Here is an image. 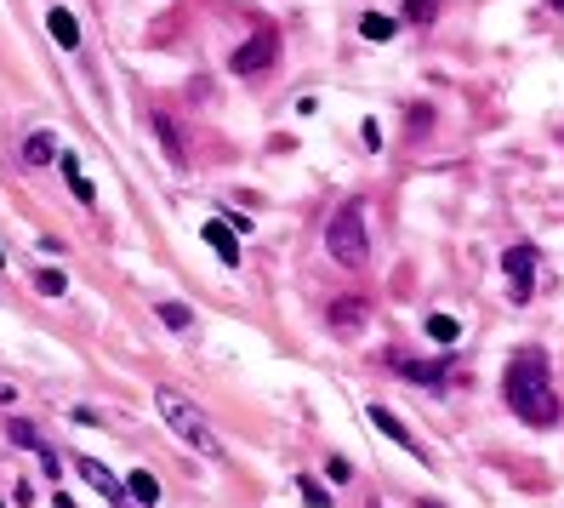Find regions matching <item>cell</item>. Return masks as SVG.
<instances>
[{"label": "cell", "mask_w": 564, "mask_h": 508, "mask_svg": "<svg viewBox=\"0 0 564 508\" xmlns=\"http://www.w3.org/2000/svg\"><path fill=\"white\" fill-rule=\"evenodd\" d=\"M160 320H166L171 331H194V314H188L183 303H160Z\"/></svg>", "instance_id": "e0dca14e"}, {"label": "cell", "mask_w": 564, "mask_h": 508, "mask_svg": "<svg viewBox=\"0 0 564 508\" xmlns=\"http://www.w3.org/2000/svg\"><path fill=\"white\" fill-rule=\"evenodd\" d=\"M269 64H274V29H257V35H251L240 52L228 57L234 74H257V69H269Z\"/></svg>", "instance_id": "277c9868"}, {"label": "cell", "mask_w": 564, "mask_h": 508, "mask_svg": "<svg viewBox=\"0 0 564 508\" xmlns=\"http://www.w3.org/2000/svg\"><path fill=\"white\" fill-rule=\"evenodd\" d=\"M23 160H29V166H46V160H57V137H52V132H35V137L23 143Z\"/></svg>", "instance_id": "5bb4252c"}, {"label": "cell", "mask_w": 564, "mask_h": 508, "mask_svg": "<svg viewBox=\"0 0 564 508\" xmlns=\"http://www.w3.org/2000/svg\"><path fill=\"white\" fill-rule=\"evenodd\" d=\"M57 166H63V177H69V189H74V200H98L91 194V177H86V166H81V155H57Z\"/></svg>", "instance_id": "4fadbf2b"}, {"label": "cell", "mask_w": 564, "mask_h": 508, "mask_svg": "<svg viewBox=\"0 0 564 508\" xmlns=\"http://www.w3.org/2000/svg\"><path fill=\"white\" fill-rule=\"evenodd\" d=\"M422 508H445V503H422Z\"/></svg>", "instance_id": "cb8c5ba5"}, {"label": "cell", "mask_w": 564, "mask_h": 508, "mask_svg": "<svg viewBox=\"0 0 564 508\" xmlns=\"http://www.w3.org/2000/svg\"><path fill=\"white\" fill-rule=\"evenodd\" d=\"M154 406H160L166 428H171V435H177L183 445H194L200 457H223V435H217V428H211V418H206V411H200V406H194V400H188L183 389L160 383V389H154Z\"/></svg>", "instance_id": "7a4b0ae2"}, {"label": "cell", "mask_w": 564, "mask_h": 508, "mask_svg": "<svg viewBox=\"0 0 564 508\" xmlns=\"http://www.w3.org/2000/svg\"><path fill=\"white\" fill-rule=\"evenodd\" d=\"M365 418H371L376 428H382V435H388V440H394V445H405V452H411V457H422V445L411 440V428H405V423H399V418H394V411H388V406H371V411H365Z\"/></svg>", "instance_id": "ba28073f"}, {"label": "cell", "mask_w": 564, "mask_h": 508, "mask_svg": "<svg viewBox=\"0 0 564 508\" xmlns=\"http://www.w3.org/2000/svg\"><path fill=\"white\" fill-rule=\"evenodd\" d=\"M154 126H160V137H166V149H171V160H183V132L171 126L166 115H154Z\"/></svg>", "instance_id": "44dd1931"}, {"label": "cell", "mask_w": 564, "mask_h": 508, "mask_svg": "<svg viewBox=\"0 0 564 508\" xmlns=\"http://www.w3.org/2000/svg\"><path fill=\"white\" fill-rule=\"evenodd\" d=\"M0 508H6V503H0Z\"/></svg>", "instance_id": "4316f807"}, {"label": "cell", "mask_w": 564, "mask_h": 508, "mask_svg": "<svg viewBox=\"0 0 564 508\" xmlns=\"http://www.w3.org/2000/svg\"><path fill=\"white\" fill-rule=\"evenodd\" d=\"M365 320H371V309H365L359 297H337V303H331V331H337V337H354Z\"/></svg>", "instance_id": "52a82bcc"}, {"label": "cell", "mask_w": 564, "mask_h": 508, "mask_svg": "<svg viewBox=\"0 0 564 508\" xmlns=\"http://www.w3.org/2000/svg\"><path fill=\"white\" fill-rule=\"evenodd\" d=\"M206 245H211V252H217V257H223V263H228V269H234V263H240V240H234V228H228L223 218H211V223H206Z\"/></svg>", "instance_id": "9c48e42d"}, {"label": "cell", "mask_w": 564, "mask_h": 508, "mask_svg": "<svg viewBox=\"0 0 564 508\" xmlns=\"http://www.w3.org/2000/svg\"><path fill=\"white\" fill-rule=\"evenodd\" d=\"M501 269H508V280H513V297H530V269H536V245H508V257H501Z\"/></svg>", "instance_id": "5b68a950"}, {"label": "cell", "mask_w": 564, "mask_h": 508, "mask_svg": "<svg viewBox=\"0 0 564 508\" xmlns=\"http://www.w3.org/2000/svg\"><path fill=\"white\" fill-rule=\"evenodd\" d=\"M405 18H411V23H433L439 18V0H405Z\"/></svg>", "instance_id": "ffe728a7"}, {"label": "cell", "mask_w": 564, "mask_h": 508, "mask_svg": "<svg viewBox=\"0 0 564 508\" xmlns=\"http://www.w3.org/2000/svg\"><path fill=\"white\" fill-rule=\"evenodd\" d=\"M35 286H40V297H63V291H69L63 269H40V274H35Z\"/></svg>", "instance_id": "ac0fdd59"}, {"label": "cell", "mask_w": 564, "mask_h": 508, "mask_svg": "<svg viewBox=\"0 0 564 508\" xmlns=\"http://www.w3.org/2000/svg\"><path fill=\"white\" fill-rule=\"evenodd\" d=\"M0 263H6V252H0Z\"/></svg>", "instance_id": "d4e9b609"}, {"label": "cell", "mask_w": 564, "mask_h": 508, "mask_svg": "<svg viewBox=\"0 0 564 508\" xmlns=\"http://www.w3.org/2000/svg\"><path fill=\"white\" fill-rule=\"evenodd\" d=\"M501 394H508L513 418H525V423H536V428H553L559 423V394H553V383H547V360H542L536 349H519L508 360Z\"/></svg>", "instance_id": "6da1fadb"}, {"label": "cell", "mask_w": 564, "mask_h": 508, "mask_svg": "<svg viewBox=\"0 0 564 508\" xmlns=\"http://www.w3.org/2000/svg\"><path fill=\"white\" fill-rule=\"evenodd\" d=\"M74 469H81L86 480H91V491H103V497H120V491H125V486L115 480V474H108L103 463H91V457H74Z\"/></svg>", "instance_id": "7c38bea8"}, {"label": "cell", "mask_w": 564, "mask_h": 508, "mask_svg": "<svg viewBox=\"0 0 564 508\" xmlns=\"http://www.w3.org/2000/svg\"><path fill=\"white\" fill-rule=\"evenodd\" d=\"M12 440H18V445H23V452H35V457L46 452V440L35 435V423H12Z\"/></svg>", "instance_id": "d6986e66"}, {"label": "cell", "mask_w": 564, "mask_h": 508, "mask_svg": "<svg viewBox=\"0 0 564 508\" xmlns=\"http://www.w3.org/2000/svg\"><path fill=\"white\" fill-rule=\"evenodd\" d=\"M46 29H52V40H57V46H69V52L81 46V23H74V12H69V6H52V12H46Z\"/></svg>", "instance_id": "30bf717a"}, {"label": "cell", "mask_w": 564, "mask_h": 508, "mask_svg": "<svg viewBox=\"0 0 564 508\" xmlns=\"http://www.w3.org/2000/svg\"><path fill=\"white\" fill-rule=\"evenodd\" d=\"M359 35L365 40H394V18H388V12H365V18H359Z\"/></svg>", "instance_id": "9a60e30c"}, {"label": "cell", "mask_w": 564, "mask_h": 508, "mask_svg": "<svg viewBox=\"0 0 564 508\" xmlns=\"http://www.w3.org/2000/svg\"><path fill=\"white\" fill-rule=\"evenodd\" d=\"M553 6H564V0H553Z\"/></svg>", "instance_id": "484cf974"}, {"label": "cell", "mask_w": 564, "mask_h": 508, "mask_svg": "<svg viewBox=\"0 0 564 508\" xmlns=\"http://www.w3.org/2000/svg\"><path fill=\"white\" fill-rule=\"evenodd\" d=\"M394 372L405 383H422V389H439V383L450 377V366L445 360H405V354H394Z\"/></svg>", "instance_id": "8992f818"}, {"label": "cell", "mask_w": 564, "mask_h": 508, "mask_svg": "<svg viewBox=\"0 0 564 508\" xmlns=\"http://www.w3.org/2000/svg\"><path fill=\"white\" fill-rule=\"evenodd\" d=\"M325 474H331V480L342 486V480H354V469L348 463H342V457H331V463H325Z\"/></svg>", "instance_id": "603a6c76"}, {"label": "cell", "mask_w": 564, "mask_h": 508, "mask_svg": "<svg viewBox=\"0 0 564 508\" xmlns=\"http://www.w3.org/2000/svg\"><path fill=\"white\" fill-rule=\"evenodd\" d=\"M325 245H331V257L342 269H359L371 257V240H365V206L359 200H342L331 228H325Z\"/></svg>", "instance_id": "3957f363"}, {"label": "cell", "mask_w": 564, "mask_h": 508, "mask_svg": "<svg viewBox=\"0 0 564 508\" xmlns=\"http://www.w3.org/2000/svg\"><path fill=\"white\" fill-rule=\"evenodd\" d=\"M296 491H303V503H313V508L331 503V497H325V486H313V474H296Z\"/></svg>", "instance_id": "7402d4cb"}, {"label": "cell", "mask_w": 564, "mask_h": 508, "mask_svg": "<svg viewBox=\"0 0 564 508\" xmlns=\"http://www.w3.org/2000/svg\"><path fill=\"white\" fill-rule=\"evenodd\" d=\"M428 337H433V343H457L462 326H457L450 314H428Z\"/></svg>", "instance_id": "2e32d148"}, {"label": "cell", "mask_w": 564, "mask_h": 508, "mask_svg": "<svg viewBox=\"0 0 564 508\" xmlns=\"http://www.w3.org/2000/svg\"><path fill=\"white\" fill-rule=\"evenodd\" d=\"M125 491H132L137 508H154V503H160V480H154L149 469H132V474H125Z\"/></svg>", "instance_id": "8fae6325"}]
</instances>
